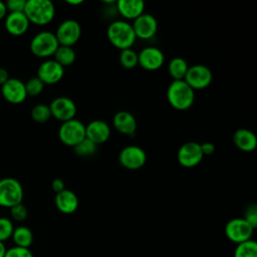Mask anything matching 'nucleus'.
<instances>
[{
    "instance_id": "1",
    "label": "nucleus",
    "mask_w": 257,
    "mask_h": 257,
    "mask_svg": "<svg viewBox=\"0 0 257 257\" xmlns=\"http://www.w3.org/2000/svg\"><path fill=\"white\" fill-rule=\"evenodd\" d=\"M106 36L108 41L119 50L132 48L137 40L132 24L125 20L112 21L107 27Z\"/></svg>"
},
{
    "instance_id": "2",
    "label": "nucleus",
    "mask_w": 257,
    "mask_h": 257,
    "mask_svg": "<svg viewBox=\"0 0 257 257\" xmlns=\"http://www.w3.org/2000/svg\"><path fill=\"white\" fill-rule=\"evenodd\" d=\"M167 98L171 106L178 110L190 108L195 101V91L185 80H173L167 89Z\"/></svg>"
},
{
    "instance_id": "3",
    "label": "nucleus",
    "mask_w": 257,
    "mask_h": 257,
    "mask_svg": "<svg viewBox=\"0 0 257 257\" xmlns=\"http://www.w3.org/2000/svg\"><path fill=\"white\" fill-rule=\"evenodd\" d=\"M23 12L30 23L42 26L53 20L55 8L49 0H28Z\"/></svg>"
},
{
    "instance_id": "4",
    "label": "nucleus",
    "mask_w": 257,
    "mask_h": 257,
    "mask_svg": "<svg viewBox=\"0 0 257 257\" xmlns=\"http://www.w3.org/2000/svg\"><path fill=\"white\" fill-rule=\"evenodd\" d=\"M58 46L59 43L56 39V36L51 31H41L37 33L34 35L30 42L31 52L40 58H47L52 56Z\"/></svg>"
},
{
    "instance_id": "5",
    "label": "nucleus",
    "mask_w": 257,
    "mask_h": 257,
    "mask_svg": "<svg viewBox=\"0 0 257 257\" xmlns=\"http://www.w3.org/2000/svg\"><path fill=\"white\" fill-rule=\"evenodd\" d=\"M23 188L20 182L14 178L0 180V206L11 208L22 203Z\"/></svg>"
},
{
    "instance_id": "6",
    "label": "nucleus",
    "mask_w": 257,
    "mask_h": 257,
    "mask_svg": "<svg viewBox=\"0 0 257 257\" xmlns=\"http://www.w3.org/2000/svg\"><path fill=\"white\" fill-rule=\"evenodd\" d=\"M60 142L67 147H74L85 139V125L75 117L61 123L58 130Z\"/></svg>"
},
{
    "instance_id": "7",
    "label": "nucleus",
    "mask_w": 257,
    "mask_h": 257,
    "mask_svg": "<svg viewBox=\"0 0 257 257\" xmlns=\"http://www.w3.org/2000/svg\"><path fill=\"white\" fill-rule=\"evenodd\" d=\"M213 79L211 69L204 64H195L189 66L185 75V82L195 91L208 87Z\"/></svg>"
},
{
    "instance_id": "8",
    "label": "nucleus",
    "mask_w": 257,
    "mask_h": 257,
    "mask_svg": "<svg viewBox=\"0 0 257 257\" xmlns=\"http://www.w3.org/2000/svg\"><path fill=\"white\" fill-rule=\"evenodd\" d=\"M254 228L243 218H233L225 225V235L233 243L239 244L250 240Z\"/></svg>"
},
{
    "instance_id": "9",
    "label": "nucleus",
    "mask_w": 257,
    "mask_h": 257,
    "mask_svg": "<svg viewBox=\"0 0 257 257\" xmlns=\"http://www.w3.org/2000/svg\"><path fill=\"white\" fill-rule=\"evenodd\" d=\"M59 45L72 47L80 38L81 27L74 19H66L62 21L54 33Z\"/></svg>"
},
{
    "instance_id": "10",
    "label": "nucleus",
    "mask_w": 257,
    "mask_h": 257,
    "mask_svg": "<svg viewBox=\"0 0 257 257\" xmlns=\"http://www.w3.org/2000/svg\"><path fill=\"white\" fill-rule=\"evenodd\" d=\"M118 162L123 168L136 171L145 166L147 154L141 147L126 146L119 152Z\"/></svg>"
},
{
    "instance_id": "11",
    "label": "nucleus",
    "mask_w": 257,
    "mask_h": 257,
    "mask_svg": "<svg viewBox=\"0 0 257 257\" xmlns=\"http://www.w3.org/2000/svg\"><path fill=\"white\" fill-rule=\"evenodd\" d=\"M48 106L51 116L62 122L74 118L76 114V105L74 101L66 96H58L54 98Z\"/></svg>"
},
{
    "instance_id": "12",
    "label": "nucleus",
    "mask_w": 257,
    "mask_h": 257,
    "mask_svg": "<svg viewBox=\"0 0 257 257\" xmlns=\"http://www.w3.org/2000/svg\"><path fill=\"white\" fill-rule=\"evenodd\" d=\"M203 157L200 144L196 142H187L183 144L177 153L179 164L185 168L196 167L201 163Z\"/></svg>"
},
{
    "instance_id": "13",
    "label": "nucleus",
    "mask_w": 257,
    "mask_h": 257,
    "mask_svg": "<svg viewBox=\"0 0 257 257\" xmlns=\"http://www.w3.org/2000/svg\"><path fill=\"white\" fill-rule=\"evenodd\" d=\"M139 65L146 70H157L165 62V55L161 49L155 46H147L138 53Z\"/></svg>"
},
{
    "instance_id": "14",
    "label": "nucleus",
    "mask_w": 257,
    "mask_h": 257,
    "mask_svg": "<svg viewBox=\"0 0 257 257\" xmlns=\"http://www.w3.org/2000/svg\"><path fill=\"white\" fill-rule=\"evenodd\" d=\"M137 38L150 39L154 37L158 30V21L150 13H143L132 23Z\"/></svg>"
},
{
    "instance_id": "15",
    "label": "nucleus",
    "mask_w": 257,
    "mask_h": 257,
    "mask_svg": "<svg viewBox=\"0 0 257 257\" xmlns=\"http://www.w3.org/2000/svg\"><path fill=\"white\" fill-rule=\"evenodd\" d=\"M64 75V68L54 59L43 61L37 69V77L44 84H55L59 82Z\"/></svg>"
},
{
    "instance_id": "16",
    "label": "nucleus",
    "mask_w": 257,
    "mask_h": 257,
    "mask_svg": "<svg viewBox=\"0 0 257 257\" xmlns=\"http://www.w3.org/2000/svg\"><path fill=\"white\" fill-rule=\"evenodd\" d=\"M1 93L8 102L13 104L21 103L27 97L25 84L18 78H9L1 86Z\"/></svg>"
},
{
    "instance_id": "17",
    "label": "nucleus",
    "mask_w": 257,
    "mask_h": 257,
    "mask_svg": "<svg viewBox=\"0 0 257 257\" xmlns=\"http://www.w3.org/2000/svg\"><path fill=\"white\" fill-rule=\"evenodd\" d=\"M109 137L110 127L104 120L94 119L85 125V138L96 146L105 143Z\"/></svg>"
},
{
    "instance_id": "18",
    "label": "nucleus",
    "mask_w": 257,
    "mask_h": 257,
    "mask_svg": "<svg viewBox=\"0 0 257 257\" xmlns=\"http://www.w3.org/2000/svg\"><path fill=\"white\" fill-rule=\"evenodd\" d=\"M113 127L125 136H134L137 132L138 122L135 115L127 110H119L112 117Z\"/></svg>"
},
{
    "instance_id": "19",
    "label": "nucleus",
    "mask_w": 257,
    "mask_h": 257,
    "mask_svg": "<svg viewBox=\"0 0 257 257\" xmlns=\"http://www.w3.org/2000/svg\"><path fill=\"white\" fill-rule=\"evenodd\" d=\"M29 20L24 12L9 13L5 17V28L13 36L23 35L29 28Z\"/></svg>"
},
{
    "instance_id": "20",
    "label": "nucleus",
    "mask_w": 257,
    "mask_h": 257,
    "mask_svg": "<svg viewBox=\"0 0 257 257\" xmlns=\"http://www.w3.org/2000/svg\"><path fill=\"white\" fill-rule=\"evenodd\" d=\"M55 206L59 212L69 215L74 213L78 208V198L74 192L68 189L57 193L55 195Z\"/></svg>"
},
{
    "instance_id": "21",
    "label": "nucleus",
    "mask_w": 257,
    "mask_h": 257,
    "mask_svg": "<svg viewBox=\"0 0 257 257\" xmlns=\"http://www.w3.org/2000/svg\"><path fill=\"white\" fill-rule=\"evenodd\" d=\"M116 10L126 20H135L145 12V3L142 0H117Z\"/></svg>"
},
{
    "instance_id": "22",
    "label": "nucleus",
    "mask_w": 257,
    "mask_h": 257,
    "mask_svg": "<svg viewBox=\"0 0 257 257\" xmlns=\"http://www.w3.org/2000/svg\"><path fill=\"white\" fill-rule=\"evenodd\" d=\"M234 145L243 152H252L257 147V138L253 132L248 128H238L233 134Z\"/></svg>"
},
{
    "instance_id": "23",
    "label": "nucleus",
    "mask_w": 257,
    "mask_h": 257,
    "mask_svg": "<svg viewBox=\"0 0 257 257\" xmlns=\"http://www.w3.org/2000/svg\"><path fill=\"white\" fill-rule=\"evenodd\" d=\"M15 246L29 248L33 243V233L32 231L25 226H19L14 228V231L11 236Z\"/></svg>"
},
{
    "instance_id": "24",
    "label": "nucleus",
    "mask_w": 257,
    "mask_h": 257,
    "mask_svg": "<svg viewBox=\"0 0 257 257\" xmlns=\"http://www.w3.org/2000/svg\"><path fill=\"white\" fill-rule=\"evenodd\" d=\"M189 65L182 57H174L168 64V71L174 80H184Z\"/></svg>"
},
{
    "instance_id": "25",
    "label": "nucleus",
    "mask_w": 257,
    "mask_h": 257,
    "mask_svg": "<svg viewBox=\"0 0 257 257\" xmlns=\"http://www.w3.org/2000/svg\"><path fill=\"white\" fill-rule=\"evenodd\" d=\"M54 60L60 64L63 68L66 66H70L71 64L74 63L76 54L75 51L73 50L72 47L70 46H62L59 45L58 48L56 49L55 53L53 54Z\"/></svg>"
},
{
    "instance_id": "26",
    "label": "nucleus",
    "mask_w": 257,
    "mask_h": 257,
    "mask_svg": "<svg viewBox=\"0 0 257 257\" xmlns=\"http://www.w3.org/2000/svg\"><path fill=\"white\" fill-rule=\"evenodd\" d=\"M234 257H257V243L250 239L237 244L234 250Z\"/></svg>"
},
{
    "instance_id": "27",
    "label": "nucleus",
    "mask_w": 257,
    "mask_h": 257,
    "mask_svg": "<svg viewBox=\"0 0 257 257\" xmlns=\"http://www.w3.org/2000/svg\"><path fill=\"white\" fill-rule=\"evenodd\" d=\"M119 63L122 67H124L126 69L135 68L137 65H139L138 53L132 48L120 50V52H119Z\"/></svg>"
},
{
    "instance_id": "28",
    "label": "nucleus",
    "mask_w": 257,
    "mask_h": 257,
    "mask_svg": "<svg viewBox=\"0 0 257 257\" xmlns=\"http://www.w3.org/2000/svg\"><path fill=\"white\" fill-rule=\"evenodd\" d=\"M73 150L78 157L87 158V157L93 156L96 153L97 146L85 138L80 143H78L76 146H74Z\"/></svg>"
},
{
    "instance_id": "29",
    "label": "nucleus",
    "mask_w": 257,
    "mask_h": 257,
    "mask_svg": "<svg viewBox=\"0 0 257 257\" xmlns=\"http://www.w3.org/2000/svg\"><path fill=\"white\" fill-rule=\"evenodd\" d=\"M31 117L38 123H44L51 117L49 106L44 103H38L31 109Z\"/></svg>"
},
{
    "instance_id": "30",
    "label": "nucleus",
    "mask_w": 257,
    "mask_h": 257,
    "mask_svg": "<svg viewBox=\"0 0 257 257\" xmlns=\"http://www.w3.org/2000/svg\"><path fill=\"white\" fill-rule=\"evenodd\" d=\"M24 84H25L26 93H27V95H30V96H36V95L40 94L43 91L44 85H45L37 76L31 77Z\"/></svg>"
},
{
    "instance_id": "31",
    "label": "nucleus",
    "mask_w": 257,
    "mask_h": 257,
    "mask_svg": "<svg viewBox=\"0 0 257 257\" xmlns=\"http://www.w3.org/2000/svg\"><path fill=\"white\" fill-rule=\"evenodd\" d=\"M14 231L12 221L6 217H0V241L4 242L11 238Z\"/></svg>"
},
{
    "instance_id": "32",
    "label": "nucleus",
    "mask_w": 257,
    "mask_h": 257,
    "mask_svg": "<svg viewBox=\"0 0 257 257\" xmlns=\"http://www.w3.org/2000/svg\"><path fill=\"white\" fill-rule=\"evenodd\" d=\"M10 216L16 222H23L28 216L27 208L22 203L17 204L10 208Z\"/></svg>"
},
{
    "instance_id": "33",
    "label": "nucleus",
    "mask_w": 257,
    "mask_h": 257,
    "mask_svg": "<svg viewBox=\"0 0 257 257\" xmlns=\"http://www.w3.org/2000/svg\"><path fill=\"white\" fill-rule=\"evenodd\" d=\"M4 257H33V254L29 248L13 246L6 250Z\"/></svg>"
},
{
    "instance_id": "34",
    "label": "nucleus",
    "mask_w": 257,
    "mask_h": 257,
    "mask_svg": "<svg viewBox=\"0 0 257 257\" xmlns=\"http://www.w3.org/2000/svg\"><path fill=\"white\" fill-rule=\"evenodd\" d=\"M243 219H245L254 229L257 226V207L256 205L252 204L247 207L245 210V214Z\"/></svg>"
},
{
    "instance_id": "35",
    "label": "nucleus",
    "mask_w": 257,
    "mask_h": 257,
    "mask_svg": "<svg viewBox=\"0 0 257 257\" xmlns=\"http://www.w3.org/2000/svg\"><path fill=\"white\" fill-rule=\"evenodd\" d=\"M5 4L7 7V11H9V13L23 12L26 0H8Z\"/></svg>"
},
{
    "instance_id": "36",
    "label": "nucleus",
    "mask_w": 257,
    "mask_h": 257,
    "mask_svg": "<svg viewBox=\"0 0 257 257\" xmlns=\"http://www.w3.org/2000/svg\"><path fill=\"white\" fill-rule=\"evenodd\" d=\"M200 148H201L203 156H211L214 154V152L216 150L215 145L210 142H205L203 144H200Z\"/></svg>"
},
{
    "instance_id": "37",
    "label": "nucleus",
    "mask_w": 257,
    "mask_h": 257,
    "mask_svg": "<svg viewBox=\"0 0 257 257\" xmlns=\"http://www.w3.org/2000/svg\"><path fill=\"white\" fill-rule=\"evenodd\" d=\"M51 187H52V190L57 194L61 191H63L65 189V183L63 180L57 178V179H54L51 183Z\"/></svg>"
},
{
    "instance_id": "38",
    "label": "nucleus",
    "mask_w": 257,
    "mask_h": 257,
    "mask_svg": "<svg viewBox=\"0 0 257 257\" xmlns=\"http://www.w3.org/2000/svg\"><path fill=\"white\" fill-rule=\"evenodd\" d=\"M9 79V75L6 69L0 67V85L2 86Z\"/></svg>"
},
{
    "instance_id": "39",
    "label": "nucleus",
    "mask_w": 257,
    "mask_h": 257,
    "mask_svg": "<svg viewBox=\"0 0 257 257\" xmlns=\"http://www.w3.org/2000/svg\"><path fill=\"white\" fill-rule=\"evenodd\" d=\"M7 14V7L6 4L2 1H0V20L3 19L4 17H6Z\"/></svg>"
},
{
    "instance_id": "40",
    "label": "nucleus",
    "mask_w": 257,
    "mask_h": 257,
    "mask_svg": "<svg viewBox=\"0 0 257 257\" xmlns=\"http://www.w3.org/2000/svg\"><path fill=\"white\" fill-rule=\"evenodd\" d=\"M66 3L69 4V5H71V6H76V5L82 4L83 1H82V0H67Z\"/></svg>"
},
{
    "instance_id": "41",
    "label": "nucleus",
    "mask_w": 257,
    "mask_h": 257,
    "mask_svg": "<svg viewBox=\"0 0 257 257\" xmlns=\"http://www.w3.org/2000/svg\"><path fill=\"white\" fill-rule=\"evenodd\" d=\"M6 247L4 245L3 242L0 241V257H4L5 256V253H6Z\"/></svg>"
}]
</instances>
